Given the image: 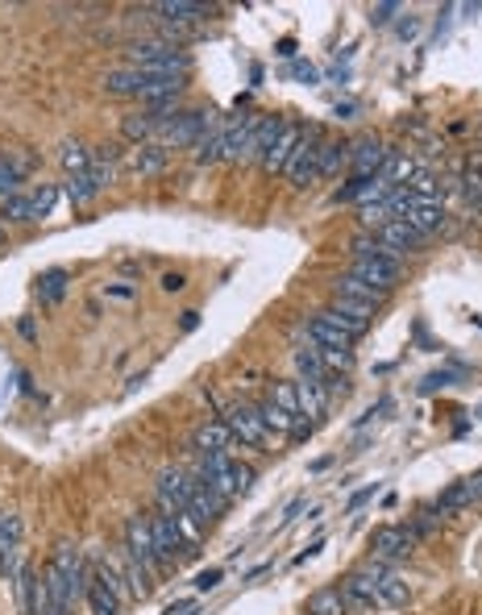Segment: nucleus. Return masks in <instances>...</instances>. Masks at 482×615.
Returning <instances> with one entry per match:
<instances>
[{
    "mask_svg": "<svg viewBox=\"0 0 482 615\" xmlns=\"http://www.w3.org/2000/svg\"><path fill=\"white\" fill-rule=\"evenodd\" d=\"M403 187H408L416 200H436V175H433V170H416Z\"/></svg>",
    "mask_w": 482,
    "mask_h": 615,
    "instance_id": "nucleus-37",
    "label": "nucleus"
},
{
    "mask_svg": "<svg viewBox=\"0 0 482 615\" xmlns=\"http://www.w3.org/2000/svg\"><path fill=\"white\" fill-rule=\"evenodd\" d=\"M295 187H308V183H316L320 179V129H308L303 133V142H300V150L291 154V162H287V170H283Z\"/></svg>",
    "mask_w": 482,
    "mask_h": 615,
    "instance_id": "nucleus-5",
    "label": "nucleus"
},
{
    "mask_svg": "<svg viewBox=\"0 0 482 615\" xmlns=\"http://www.w3.org/2000/svg\"><path fill=\"white\" fill-rule=\"evenodd\" d=\"M308 615H345V594L341 591H316Z\"/></svg>",
    "mask_w": 482,
    "mask_h": 615,
    "instance_id": "nucleus-30",
    "label": "nucleus"
},
{
    "mask_svg": "<svg viewBox=\"0 0 482 615\" xmlns=\"http://www.w3.org/2000/svg\"><path fill=\"white\" fill-rule=\"evenodd\" d=\"M320 320H328L333 328H341L345 337H353L358 341L366 328H370V308H362L358 300H345V295H337V300L328 303L325 312H316Z\"/></svg>",
    "mask_w": 482,
    "mask_h": 615,
    "instance_id": "nucleus-6",
    "label": "nucleus"
},
{
    "mask_svg": "<svg viewBox=\"0 0 482 615\" xmlns=\"http://www.w3.org/2000/svg\"><path fill=\"white\" fill-rule=\"evenodd\" d=\"M154 12H162L167 21H200V17H208V4H195V0H162V4H154Z\"/></svg>",
    "mask_w": 482,
    "mask_h": 615,
    "instance_id": "nucleus-22",
    "label": "nucleus"
},
{
    "mask_svg": "<svg viewBox=\"0 0 482 615\" xmlns=\"http://www.w3.org/2000/svg\"><path fill=\"white\" fill-rule=\"evenodd\" d=\"M62 192H67V200H71V204H87V200L96 195V183H92V175H71Z\"/></svg>",
    "mask_w": 482,
    "mask_h": 615,
    "instance_id": "nucleus-36",
    "label": "nucleus"
},
{
    "mask_svg": "<svg viewBox=\"0 0 482 615\" xmlns=\"http://www.w3.org/2000/svg\"><path fill=\"white\" fill-rule=\"evenodd\" d=\"M195 586H200V591H217V586H220V569H204V574L195 578Z\"/></svg>",
    "mask_w": 482,
    "mask_h": 615,
    "instance_id": "nucleus-46",
    "label": "nucleus"
},
{
    "mask_svg": "<svg viewBox=\"0 0 482 615\" xmlns=\"http://www.w3.org/2000/svg\"><path fill=\"white\" fill-rule=\"evenodd\" d=\"M187 287V278L179 275V270H175V275H162V291H183Z\"/></svg>",
    "mask_w": 482,
    "mask_h": 615,
    "instance_id": "nucleus-49",
    "label": "nucleus"
},
{
    "mask_svg": "<svg viewBox=\"0 0 482 615\" xmlns=\"http://www.w3.org/2000/svg\"><path fill=\"white\" fill-rule=\"evenodd\" d=\"M17 183H21V170L12 167V158H9V154H0V195L9 200Z\"/></svg>",
    "mask_w": 482,
    "mask_h": 615,
    "instance_id": "nucleus-43",
    "label": "nucleus"
},
{
    "mask_svg": "<svg viewBox=\"0 0 482 615\" xmlns=\"http://www.w3.org/2000/svg\"><path fill=\"white\" fill-rule=\"evenodd\" d=\"M308 341L320 345V350H350V345H353V337H345L341 328H333L328 320H320V316L308 325Z\"/></svg>",
    "mask_w": 482,
    "mask_h": 615,
    "instance_id": "nucleus-20",
    "label": "nucleus"
},
{
    "mask_svg": "<svg viewBox=\"0 0 482 615\" xmlns=\"http://www.w3.org/2000/svg\"><path fill=\"white\" fill-rule=\"evenodd\" d=\"M399 220H403V225H411V229L420 233V237H428L433 229H441V225H445V208H441V200H411V208Z\"/></svg>",
    "mask_w": 482,
    "mask_h": 615,
    "instance_id": "nucleus-11",
    "label": "nucleus"
},
{
    "mask_svg": "<svg viewBox=\"0 0 482 615\" xmlns=\"http://www.w3.org/2000/svg\"><path fill=\"white\" fill-rule=\"evenodd\" d=\"M125 544H129V561L145 566L154 574L162 561H158V549H154V528H150V516H133L125 524Z\"/></svg>",
    "mask_w": 482,
    "mask_h": 615,
    "instance_id": "nucleus-8",
    "label": "nucleus"
},
{
    "mask_svg": "<svg viewBox=\"0 0 482 615\" xmlns=\"http://www.w3.org/2000/svg\"><path fill=\"white\" fill-rule=\"evenodd\" d=\"M374 591H378V599H383V603H391V607H403L408 603V582L399 578V574H378V578H374Z\"/></svg>",
    "mask_w": 482,
    "mask_h": 615,
    "instance_id": "nucleus-24",
    "label": "nucleus"
},
{
    "mask_svg": "<svg viewBox=\"0 0 482 615\" xmlns=\"http://www.w3.org/2000/svg\"><path fill=\"white\" fill-rule=\"evenodd\" d=\"M466 494H470V503H482V470L474 478H466Z\"/></svg>",
    "mask_w": 482,
    "mask_h": 615,
    "instance_id": "nucleus-48",
    "label": "nucleus"
},
{
    "mask_svg": "<svg viewBox=\"0 0 482 615\" xmlns=\"http://www.w3.org/2000/svg\"><path fill=\"white\" fill-rule=\"evenodd\" d=\"M62 291H67V275H62V270H50V275H42V283H37V295L46 303H59Z\"/></svg>",
    "mask_w": 482,
    "mask_h": 615,
    "instance_id": "nucleus-38",
    "label": "nucleus"
},
{
    "mask_svg": "<svg viewBox=\"0 0 482 615\" xmlns=\"http://www.w3.org/2000/svg\"><path fill=\"white\" fill-rule=\"evenodd\" d=\"M87 607H92V615H120V599L117 594H109L100 582H87Z\"/></svg>",
    "mask_w": 482,
    "mask_h": 615,
    "instance_id": "nucleus-29",
    "label": "nucleus"
},
{
    "mask_svg": "<svg viewBox=\"0 0 482 615\" xmlns=\"http://www.w3.org/2000/svg\"><path fill=\"white\" fill-rule=\"evenodd\" d=\"M295 370L303 374V383H316V386H325L328 391V370H325V358H320V345H300L295 350Z\"/></svg>",
    "mask_w": 482,
    "mask_h": 615,
    "instance_id": "nucleus-17",
    "label": "nucleus"
},
{
    "mask_svg": "<svg viewBox=\"0 0 482 615\" xmlns=\"http://www.w3.org/2000/svg\"><path fill=\"white\" fill-rule=\"evenodd\" d=\"M350 275H358L362 283H370L386 295L399 283V258H391V253H353Z\"/></svg>",
    "mask_w": 482,
    "mask_h": 615,
    "instance_id": "nucleus-4",
    "label": "nucleus"
},
{
    "mask_svg": "<svg viewBox=\"0 0 482 615\" xmlns=\"http://www.w3.org/2000/svg\"><path fill=\"white\" fill-rule=\"evenodd\" d=\"M208 117H212V112L192 109V112H175V117H167V121H158V145H162V150H170V145H175V150L195 145L208 129H212Z\"/></svg>",
    "mask_w": 482,
    "mask_h": 615,
    "instance_id": "nucleus-2",
    "label": "nucleus"
},
{
    "mask_svg": "<svg viewBox=\"0 0 482 615\" xmlns=\"http://www.w3.org/2000/svg\"><path fill=\"white\" fill-rule=\"evenodd\" d=\"M225 158V133H220V125L217 129H208L200 142H195V162L200 167H208V162H220Z\"/></svg>",
    "mask_w": 482,
    "mask_h": 615,
    "instance_id": "nucleus-27",
    "label": "nucleus"
},
{
    "mask_svg": "<svg viewBox=\"0 0 482 615\" xmlns=\"http://www.w3.org/2000/svg\"><path fill=\"white\" fill-rule=\"evenodd\" d=\"M195 453H233V433L225 420H208L195 428Z\"/></svg>",
    "mask_w": 482,
    "mask_h": 615,
    "instance_id": "nucleus-15",
    "label": "nucleus"
},
{
    "mask_svg": "<svg viewBox=\"0 0 482 615\" xmlns=\"http://www.w3.org/2000/svg\"><path fill=\"white\" fill-rule=\"evenodd\" d=\"M142 79L145 75L137 71V67H112V71L104 75V92H109V96H137V92H142Z\"/></svg>",
    "mask_w": 482,
    "mask_h": 615,
    "instance_id": "nucleus-19",
    "label": "nucleus"
},
{
    "mask_svg": "<svg viewBox=\"0 0 482 615\" xmlns=\"http://www.w3.org/2000/svg\"><path fill=\"white\" fill-rule=\"evenodd\" d=\"M395 12H399V4H374V9H370V21L374 25H386L391 17H395Z\"/></svg>",
    "mask_w": 482,
    "mask_h": 615,
    "instance_id": "nucleus-45",
    "label": "nucleus"
},
{
    "mask_svg": "<svg viewBox=\"0 0 482 615\" xmlns=\"http://www.w3.org/2000/svg\"><path fill=\"white\" fill-rule=\"evenodd\" d=\"M345 607H374L378 603V591H374V578H366V574H353L350 582H345Z\"/></svg>",
    "mask_w": 482,
    "mask_h": 615,
    "instance_id": "nucleus-25",
    "label": "nucleus"
},
{
    "mask_svg": "<svg viewBox=\"0 0 482 615\" xmlns=\"http://www.w3.org/2000/svg\"><path fill=\"white\" fill-rule=\"evenodd\" d=\"M320 358H325L328 378H333V374H350V366H353V350H320Z\"/></svg>",
    "mask_w": 482,
    "mask_h": 615,
    "instance_id": "nucleus-41",
    "label": "nucleus"
},
{
    "mask_svg": "<svg viewBox=\"0 0 482 615\" xmlns=\"http://www.w3.org/2000/svg\"><path fill=\"white\" fill-rule=\"evenodd\" d=\"M225 428H229L233 441H241L245 449H262L266 441H270L262 416H258V403H233V408L225 411Z\"/></svg>",
    "mask_w": 482,
    "mask_h": 615,
    "instance_id": "nucleus-3",
    "label": "nucleus"
},
{
    "mask_svg": "<svg viewBox=\"0 0 482 615\" xmlns=\"http://www.w3.org/2000/svg\"><path fill=\"white\" fill-rule=\"evenodd\" d=\"M0 242H4V225H0Z\"/></svg>",
    "mask_w": 482,
    "mask_h": 615,
    "instance_id": "nucleus-53",
    "label": "nucleus"
},
{
    "mask_svg": "<svg viewBox=\"0 0 482 615\" xmlns=\"http://www.w3.org/2000/svg\"><path fill=\"white\" fill-rule=\"evenodd\" d=\"M54 200H59V187H54V183H46V187H42V192L34 195V220L50 217V208H54Z\"/></svg>",
    "mask_w": 482,
    "mask_h": 615,
    "instance_id": "nucleus-44",
    "label": "nucleus"
},
{
    "mask_svg": "<svg viewBox=\"0 0 482 615\" xmlns=\"http://www.w3.org/2000/svg\"><path fill=\"white\" fill-rule=\"evenodd\" d=\"M300 142H303V129H300V125H287V121H283L275 145H270V150L262 154V167L270 170V175H283V170H287V162H291V154L300 150Z\"/></svg>",
    "mask_w": 482,
    "mask_h": 615,
    "instance_id": "nucleus-9",
    "label": "nucleus"
},
{
    "mask_svg": "<svg viewBox=\"0 0 482 615\" xmlns=\"http://www.w3.org/2000/svg\"><path fill=\"white\" fill-rule=\"evenodd\" d=\"M109 295H117V300H129L133 287H129V283H120V287H109Z\"/></svg>",
    "mask_w": 482,
    "mask_h": 615,
    "instance_id": "nucleus-51",
    "label": "nucleus"
},
{
    "mask_svg": "<svg viewBox=\"0 0 482 615\" xmlns=\"http://www.w3.org/2000/svg\"><path fill=\"white\" fill-rule=\"evenodd\" d=\"M333 291H337V295H345V300H358L362 308H370V312H374V308H378V303L386 300L383 291H378V287H370V283H362L358 275H341L337 283H333Z\"/></svg>",
    "mask_w": 482,
    "mask_h": 615,
    "instance_id": "nucleus-18",
    "label": "nucleus"
},
{
    "mask_svg": "<svg viewBox=\"0 0 482 615\" xmlns=\"http://www.w3.org/2000/svg\"><path fill=\"white\" fill-rule=\"evenodd\" d=\"M258 416H262V424H266V433L270 436H287L291 420H295V416H287V411L278 408L275 399H262V403H258Z\"/></svg>",
    "mask_w": 482,
    "mask_h": 615,
    "instance_id": "nucleus-26",
    "label": "nucleus"
},
{
    "mask_svg": "<svg viewBox=\"0 0 482 615\" xmlns=\"http://www.w3.org/2000/svg\"><path fill=\"white\" fill-rule=\"evenodd\" d=\"M466 192L482 200V170H470V175H466Z\"/></svg>",
    "mask_w": 482,
    "mask_h": 615,
    "instance_id": "nucleus-50",
    "label": "nucleus"
},
{
    "mask_svg": "<svg viewBox=\"0 0 482 615\" xmlns=\"http://www.w3.org/2000/svg\"><path fill=\"white\" fill-rule=\"evenodd\" d=\"M150 528H154V549H158V561H162V566H167V561H175L179 553H192V549L183 544L179 528H175V519H170L167 511L150 516Z\"/></svg>",
    "mask_w": 482,
    "mask_h": 615,
    "instance_id": "nucleus-10",
    "label": "nucleus"
},
{
    "mask_svg": "<svg viewBox=\"0 0 482 615\" xmlns=\"http://www.w3.org/2000/svg\"><path fill=\"white\" fill-rule=\"evenodd\" d=\"M170 519H175V528H179L183 544H187V549H195V544H200V536H204V524L195 519V511H187V507H183V511H175Z\"/></svg>",
    "mask_w": 482,
    "mask_h": 615,
    "instance_id": "nucleus-32",
    "label": "nucleus"
},
{
    "mask_svg": "<svg viewBox=\"0 0 482 615\" xmlns=\"http://www.w3.org/2000/svg\"><path fill=\"white\" fill-rule=\"evenodd\" d=\"M59 162H62V170H67V179H71V175H87V170H92V154H87L79 142H67V145H62Z\"/></svg>",
    "mask_w": 482,
    "mask_h": 615,
    "instance_id": "nucleus-28",
    "label": "nucleus"
},
{
    "mask_svg": "<svg viewBox=\"0 0 482 615\" xmlns=\"http://www.w3.org/2000/svg\"><path fill=\"white\" fill-rule=\"evenodd\" d=\"M461 507H470V494H466V483H458V486H449L441 499H436V511L441 516H458Z\"/></svg>",
    "mask_w": 482,
    "mask_h": 615,
    "instance_id": "nucleus-35",
    "label": "nucleus"
},
{
    "mask_svg": "<svg viewBox=\"0 0 482 615\" xmlns=\"http://www.w3.org/2000/svg\"><path fill=\"white\" fill-rule=\"evenodd\" d=\"M278 129H283V121L278 117H258V125H253V137H250V150H245V158H262L270 145H275Z\"/></svg>",
    "mask_w": 482,
    "mask_h": 615,
    "instance_id": "nucleus-21",
    "label": "nucleus"
},
{
    "mask_svg": "<svg viewBox=\"0 0 482 615\" xmlns=\"http://www.w3.org/2000/svg\"><path fill=\"white\" fill-rule=\"evenodd\" d=\"M350 162V145L345 142H320V175H333L337 167Z\"/></svg>",
    "mask_w": 482,
    "mask_h": 615,
    "instance_id": "nucleus-31",
    "label": "nucleus"
},
{
    "mask_svg": "<svg viewBox=\"0 0 482 615\" xmlns=\"http://www.w3.org/2000/svg\"><path fill=\"white\" fill-rule=\"evenodd\" d=\"M358 212H362V225H366V229H383L386 220H395V217H391V208H386V200L366 204V208H358Z\"/></svg>",
    "mask_w": 482,
    "mask_h": 615,
    "instance_id": "nucleus-42",
    "label": "nucleus"
},
{
    "mask_svg": "<svg viewBox=\"0 0 482 615\" xmlns=\"http://www.w3.org/2000/svg\"><path fill=\"white\" fill-rule=\"evenodd\" d=\"M291 441H308L312 436V420H291Z\"/></svg>",
    "mask_w": 482,
    "mask_h": 615,
    "instance_id": "nucleus-47",
    "label": "nucleus"
},
{
    "mask_svg": "<svg viewBox=\"0 0 482 615\" xmlns=\"http://www.w3.org/2000/svg\"><path fill=\"white\" fill-rule=\"evenodd\" d=\"M370 494H374V491H358V494H353V499H350V511H353V507H362V503H366Z\"/></svg>",
    "mask_w": 482,
    "mask_h": 615,
    "instance_id": "nucleus-52",
    "label": "nucleus"
},
{
    "mask_svg": "<svg viewBox=\"0 0 482 615\" xmlns=\"http://www.w3.org/2000/svg\"><path fill=\"white\" fill-rule=\"evenodd\" d=\"M295 395H300V411H308V416H325V386L295 383Z\"/></svg>",
    "mask_w": 482,
    "mask_h": 615,
    "instance_id": "nucleus-33",
    "label": "nucleus"
},
{
    "mask_svg": "<svg viewBox=\"0 0 482 615\" xmlns=\"http://www.w3.org/2000/svg\"><path fill=\"white\" fill-rule=\"evenodd\" d=\"M120 133H125L133 145H145L150 137H158V121L150 112H129V117L120 121Z\"/></svg>",
    "mask_w": 482,
    "mask_h": 615,
    "instance_id": "nucleus-23",
    "label": "nucleus"
},
{
    "mask_svg": "<svg viewBox=\"0 0 482 615\" xmlns=\"http://www.w3.org/2000/svg\"><path fill=\"white\" fill-rule=\"evenodd\" d=\"M383 158H386V150L378 137H362V142L350 145V162H353V175H358V179H370L374 170L383 167Z\"/></svg>",
    "mask_w": 482,
    "mask_h": 615,
    "instance_id": "nucleus-12",
    "label": "nucleus"
},
{
    "mask_svg": "<svg viewBox=\"0 0 482 615\" xmlns=\"http://www.w3.org/2000/svg\"><path fill=\"white\" fill-rule=\"evenodd\" d=\"M270 399H275V403L287 411V416H300V395H295V383H275Z\"/></svg>",
    "mask_w": 482,
    "mask_h": 615,
    "instance_id": "nucleus-40",
    "label": "nucleus"
},
{
    "mask_svg": "<svg viewBox=\"0 0 482 615\" xmlns=\"http://www.w3.org/2000/svg\"><path fill=\"white\" fill-rule=\"evenodd\" d=\"M0 217L12 220V225H25V220H34V200H25V195H9V200L0 204Z\"/></svg>",
    "mask_w": 482,
    "mask_h": 615,
    "instance_id": "nucleus-34",
    "label": "nucleus"
},
{
    "mask_svg": "<svg viewBox=\"0 0 482 615\" xmlns=\"http://www.w3.org/2000/svg\"><path fill=\"white\" fill-rule=\"evenodd\" d=\"M125 582H129V594H133V599H145V594H150V569L137 566V561H129V566H125Z\"/></svg>",
    "mask_w": 482,
    "mask_h": 615,
    "instance_id": "nucleus-39",
    "label": "nucleus"
},
{
    "mask_svg": "<svg viewBox=\"0 0 482 615\" xmlns=\"http://www.w3.org/2000/svg\"><path fill=\"white\" fill-rule=\"evenodd\" d=\"M192 483H195V474H187V470H175V466L162 470L158 474V507H162L167 516L192 507Z\"/></svg>",
    "mask_w": 482,
    "mask_h": 615,
    "instance_id": "nucleus-7",
    "label": "nucleus"
},
{
    "mask_svg": "<svg viewBox=\"0 0 482 615\" xmlns=\"http://www.w3.org/2000/svg\"><path fill=\"white\" fill-rule=\"evenodd\" d=\"M129 62L137 71L167 75V79H187V71H192V59H187L175 42H133Z\"/></svg>",
    "mask_w": 482,
    "mask_h": 615,
    "instance_id": "nucleus-1",
    "label": "nucleus"
},
{
    "mask_svg": "<svg viewBox=\"0 0 482 615\" xmlns=\"http://www.w3.org/2000/svg\"><path fill=\"white\" fill-rule=\"evenodd\" d=\"M374 237H378V242H383L386 250L395 253V258H403V253H411V250H416V245L424 242L420 233L411 229V225H403V220H386V225H383V229H378V233H374Z\"/></svg>",
    "mask_w": 482,
    "mask_h": 615,
    "instance_id": "nucleus-13",
    "label": "nucleus"
},
{
    "mask_svg": "<svg viewBox=\"0 0 482 615\" xmlns=\"http://www.w3.org/2000/svg\"><path fill=\"white\" fill-rule=\"evenodd\" d=\"M125 167L133 170V175H158V170L167 167V150L158 142H145V145H133L129 158H125Z\"/></svg>",
    "mask_w": 482,
    "mask_h": 615,
    "instance_id": "nucleus-16",
    "label": "nucleus"
},
{
    "mask_svg": "<svg viewBox=\"0 0 482 615\" xmlns=\"http://www.w3.org/2000/svg\"><path fill=\"white\" fill-rule=\"evenodd\" d=\"M411 544H416V532H403V528H378L370 536L374 557H403L411 553Z\"/></svg>",
    "mask_w": 482,
    "mask_h": 615,
    "instance_id": "nucleus-14",
    "label": "nucleus"
}]
</instances>
